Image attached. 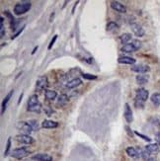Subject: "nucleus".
I'll list each match as a JSON object with an SVG mask.
<instances>
[{"instance_id":"cd10ccee","label":"nucleus","mask_w":160,"mask_h":161,"mask_svg":"<svg viewBox=\"0 0 160 161\" xmlns=\"http://www.w3.org/2000/svg\"><path fill=\"white\" fill-rule=\"evenodd\" d=\"M134 106L137 108L143 109V107H144V101L139 100V99H137V98H135V99H134Z\"/></svg>"},{"instance_id":"2eb2a0df","label":"nucleus","mask_w":160,"mask_h":161,"mask_svg":"<svg viewBox=\"0 0 160 161\" xmlns=\"http://www.w3.org/2000/svg\"><path fill=\"white\" fill-rule=\"evenodd\" d=\"M118 61L120 63H123V64H134L135 63V60L133 57H120Z\"/></svg>"},{"instance_id":"9b49d317","label":"nucleus","mask_w":160,"mask_h":161,"mask_svg":"<svg viewBox=\"0 0 160 161\" xmlns=\"http://www.w3.org/2000/svg\"><path fill=\"white\" fill-rule=\"evenodd\" d=\"M47 86V78L46 76H42L40 77L37 80V83H36V88L38 90H43L45 89Z\"/></svg>"},{"instance_id":"a211bd4d","label":"nucleus","mask_w":160,"mask_h":161,"mask_svg":"<svg viewBox=\"0 0 160 161\" xmlns=\"http://www.w3.org/2000/svg\"><path fill=\"white\" fill-rule=\"evenodd\" d=\"M135 79H137V84H139V85H144V84L147 83V82H148L149 76L146 75V74H141V75H137Z\"/></svg>"},{"instance_id":"6e6552de","label":"nucleus","mask_w":160,"mask_h":161,"mask_svg":"<svg viewBox=\"0 0 160 161\" xmlns=\"http://www.w3.org/2000/svg\"><path fill=\"white\" fill-rule=\"evenodd\" d=\"M32 158L36 161H53V157L47 153H37Z\"/></svg>"},{"instance_id":"473e14b6","label":"nucleus","mask_w":160,"mask_h":161,"mask_svg":"<svg viewBox=\"0 0 160 161\" xmlns=\"http://www.w3.org/2000/svg\"><path fill=\"white\" fill-rule=\"evenodd\" d=\"M134 133L137 135H138L139 137H141L142 139H144V140H146V141H150L151 140V139H149L148 136H146V135H142V133H139L138 132H134Z\"/></svg>"},{"instance_id":"aec40b11","label":"nucleus","mask_w":160,"mask_h":161,"mask_svg":"<svg viewBox=\"0 0 160 161\" xmlns=\"http://www.w3.org/2000/svg\"><path fill=\"white\" fill-rule=\"evenodd\" d=\"M45 96H46L47 99H49V100H54L55 98H57V94L54 90H46Z\"/></svg>"},{"instance_id":"c9c22d12","label":"nucleus","mask_w":160,"mask_h":161,"mask_svg":"<svg viewBox=\"0 0 160 161\" xmlns=\"http://www.w3.org/2000/svg\"><path fill=\"white\" fill-rule=\"evenodd\" d=\"M23 30H24V27H22V28H21V29H20V30L18 31V32H17V33H16V34L14 35V36H13V37H12V40H13V39H15L16 37H18V35H19V34H21V32H22V31H23Z\"/></svg>"},{"instance_id":"412c9836","label":"nucleus","mask_w":160,"mask_h":161,"mask_svg":"<svg viewBox=\"0 0 160 161\" xmlns=\"http://www.w3.org/2000/svg\"><path fill=\"white\" fill-rule=\"evenodd\" d=\"M130 40H131V35L129 34V33H125V34H123L120 36V41L122 42V44L127 45Z\"/></svg>"},{"instance_id":"ddd939ff","label":"nucleus","mask_w":160,"mask_h":161,"mask_svg":"<svg viewBox=\"0 0 160 161\" xmlns=\"http://www.w3.org/2000/svg\"><path fill=\"white\" fill-rule=\"evenodd\" d=\"M42 127L45 128H55L58 127V123L50 120H45L42 123Z\"/></svg>"},{"instance_id":"423d86ee","label":"nucleus","mask_w":160,"mask_h":161,"mask_svg":"<svg viewBox=\"0 0 160 161\" xmlns=\"http://www.w3.org/2000/svg\"><path fill=\"white\" fill-rule=\"evenodd\" d=\"M135 95H137V97H135V98H137V99L142 100V101L145 102L147 99H148L149 93L144 88H138L137 91H135Z\"/></svg>"},{"instance_id":"4468645a","label":"nucleus","mask_w":160,"mask_h":161,"mask_svg":"<svg viewBox=\"0 0 160 161\" xmlns=\"http://www.w3.org/2000/svg\"><path fill=\"white\" fill-rule=\"evenodd\" d=\"M126 151H127V154L130 157H131V158H138V157H141L138 150L134 147H127L126 149Z\"/></svg>"},{"instance_id":"393cba45","label":"nucleus","mask_w":160,"mask_h":161,"mask_svg":"<svg viewBox=\"0 0 160 161\" xmlns=\"http://www.w3.org/2000/svg\"><path fill=\"white\" fill-rule=\"evenodd\" d=\"M27 123L31 125V128H33V131H34V132H37V131H39L40 127H39L38 122L36 121V120H30V121H28Z\"/></svg>"},{"instance_id":"39448f33","label":"nucleus","mask_w":160,"mask_h":161,"mask_svg":"<svg viewBox=\"0 0 160 161\" xmlns=\"http://www.w3.org/2000/svg\"><path fill=\"white\" fill-rule=\"evenodd\" d=\"M16 140L23 144H32L34 142V139L29 135H16Z\"/></svg>"},{"instance_id":"72a5a7b5","label":"nucleus","mask_w":160,"mask_h":161,"mask_svg":"<svg viewBox=\"0 0 160 161\" xmlns=\"http://www.w3.org/2000/svg\"><path fill=\"white\" fill-rule=\"evenodd\" d=\"M57 35H55V36L54 37V39H53V40L50 41V45H49V48H47V49H49V50H50V49H51V46H54V44L55 43V41H57Z\"/></svg>"},{"instance_id":"f3484780","label":"nucleus","mask_w":160,"mask_h":161,"mask_svg":"<svg viewBox=\"0 0 160 161\" xmlns=\"http://www.w3.org/2000/svg\"><path fill=\"white\" fill-rule=\"evenodd\" d=\"M81 83H82V81H81L80 78H74V79L67 82V83H66V88H69V89L75 88V87H77V86H79Z\"/></svg>"},{"instance_id":"a878e982","label":"nucleus","mask_w":160,"mask_h":161,"mask_svg":"<svg viewBox=\"0 0 160 161\" xmlns=\"http://www.w3.org/2000/svg\"><path fill=\"white\" fill-rule=\"evenodd\" d=\"M41 109H42V105L41 104H37V105H35V106H31V107H28V111L29 112H35V113H39L40 111H41Z\"/></svg>"},{"instance_id":"f8f14e48","label":"nucleus","mask_w":160,"mask_h":161,"mask_svg":"<svg viewBox=\"0 0 160 161\" xmlns=\"http://www.w3.org/2000/svg\"><path fill=\"white\" fill-rule=\"evenodd\" d=\"M145 149L150 153L151 155H152V154H156V153L159 152L160 147H159V144H157V143H150L148 145H146Z\"/></svg>"},{"instance_id":"7ed1b4c3","label":"nucleus","mask_w":160,"mask_h":161,"mask_svg":"<svg viewBox=\"0 0 160 161\" xmlns=\"http://www.w3.org/2000/svg\"><path fill=\"white\" fill-rule=\"evenodd\" d=\"M17 128L20 132H23V135H30L33 131V128H31V125L27 123V122H19L17 124Z\"/></svg>"},{"instance_id":"7c9ffc66","label":"nucleus","mask_w":160,"mask_h":161,"mask_svg":"<svg viewBox=\"0 0 160 161\" xmlns=\"http://www.w3.org/2000/svg\"><path fill=\"white\" fill-rule=\"evenodd\" d=\"M151 121H152V124H154L156 127L160 128V118L159 117H153L152 119H151Z\"/></svg>"},{"instance_id":"5701e85b","label":"nucleus","mask_w":160,"mask_h":161,"mask_svg":"<svg viewBox=\"0 0 160 161\" xmlns=\"http://www.w3.org/2000/svg\"><path fill=\"white\" fill-rule=\"evenodd\" d=\"M39 99H38V96L37 95H32L29 100H28V107H31V106H35L39 104Z\"/></svg>"},{"instance_id":"bb28decb","label":"nucleus","mask_w":160,"mask_h":161,"mask_svg":"<svg viewBox=\"0 0 160 161\" xmlns=\"http://www.w3.org/2000/svg\"><path fill=\"white\" fill-rule=\"evenodd\" d=\"M107 31H113V30H117L119 28V25L116 22H109L107 24Z\"/></svg>"},{"instance_id":"dca6fc26","label":"nucleus","mask_w":160,"mask_h":161,"mask_svg":"<svg viewBox=\"0 0 160 161\" xmlns=\"http://www.w3.org/2000/svg\"><path fill=\"white\" fill-rule=\"evenodd\" d=\"M13 93H14V91H13V90H11V91L6 95V97L4 98V100L2 102V109H1V113L2 114H4V112H5V110L7 108V104H8V102L10 101L12 95H13Z\"/></svg>"},{"instance_id":"6ab92c4d","label":"nucleus","mask_w":160,"mask_h":161,"mask_svg":"<svg viewBox=\"0 0 160 161\" xmlns=\"http://www.w3.org/2000/svg\"><path fill=\"white\" fill-rule=\"evenodd\" d=\"M122 52L123 53H134L137 52V50L133 46V44H127V45H123V48H122Z\"/></svg>"},{"instance_id":"1a4fd4ad","label":"nucleus","mask_w":160,"mask_h":161,"mask_svg":"<svg viewBox=\"0 0 160 161\" xmlns=\"http://www.w3.org/2000/svg\"><path fill=\"white\" fill-rule=\"evenodd\" d=\"M111 7L114 10L117 11V12H120V13H126L127 12L126 6L123 4H122V3L119 2V1H113L111 3Z\"/></svg>"},{"instance_id":"c756f323","label":"nucleus","mask_w":160,"mask_h":161,"mask_svg":"<svg viewBox=\"0 0 160 161\" xmlns=\"http://www.w3.org/2000/svg\"><path fill=\"white\" fill-rule=\"evenodd\" d=\"M131 44H133V46H134L137 50L141 48V43L139 42L138 40H133V41H131Z\"/></svg>"},{"instance_id":"f704fd0d","label":"nucleus","mask_w":160,"mask_h":161,"mask_svg":"<svg viewBox=\"0 0 160 161\" xmlns=\"http://www.w3.org/2000/svg\"><path fill=\"white\" fill-rule=\"evenodd\" d=\"M155 141H156V143L160 145V132H157L156 135H155Z\"/></svg>"},{"instance_id":"f03ea898","label":"nucleus","mask_w":160,"mask_h":161,"mask_svg":"<svg viewBox=\"0 0 160 161\" xmlns=\"http://www.w3.org/2000/svg\"><path fill=\"white\" fill-rule=\"evenodd\" d=\"M28 154H29V151H28L25 147L16 148L11 152L12 157H14V158H16V159H22V158H24V157H26Z\"/></svg>"},{"instance_id":"f257e3e1","label":"nucleus","mask_w":160,"mask_h":161,"mask_svg":"<svg viewBox=\"0 0 160 161\" xmlns=\"http://www.w3.org/2000/svg\"><path fill=\"white\" fill-rule=\"evenodd\" d=\"M31 2H21L18 3L14 6V13L16 15H21V14H25L31 9Z\"/></svg>"},{"instance_id":"9d476101","label":"nucleus","mask_w":160,"mask_h":161,"mask_svg":"<svg viewBox=\"0 0 160 161\" xmlns=\"http://www.w3.org/2000/svg\"><path fill=\"white\" fill-rule=\"evenodd\" d=\"M123 115H125V119L127 123H131L134 120V116H133V111H131V108L130 106L126 103L125 105V113H123Z\"/></svg>"},{"instance_id":"2f4dec72","label":"nucleus","mask_w":160,"mask_h":161,"mask_svg":"<svg viewBox=\"0 0 160 161\" xmlns=\"http://www.w3.org/2000/svg\"><path fill=\"white\" fill-rule=\"evenodd\" d=\"M82 76L85 78V79H89V80L96 79V78H97V76H96V75H92V74H88V73H83Z\"/></svg>"},{"instance_id":"c85d7f7f","label":"nucleus","mask_w":160,"mask_h":161,"mask_svg":"<svg viewBox=\"0 0 160 161\" xmlns=\"http://www.w3.org/2000/svg\"><path fill=\"white\" fill-rule=\"evenodd\" d=\"M10 148H11V137H8L7 144H6V149H5V151H4V156L8 155V153H9V151H10Z\"/></svg>"},{"instance_id":"0eeeda50","label":"nucleus","mask_w":160,"mask_h":161,"mask_svg":"<svg viewBox=\"0 0 160 161\" xmlns=\"http://www.w3.org/2000/svg\"><path fill=\"white\" fill-rule=\"evenodd\" d=\"M131 70L134 72H137V73H141V74H144L146 72H148L150 70V67L148 65H145V64H137V65H134L133 67H131Z\"/></svg>"},{"instance_id":"b1692460","label":"nucleus","mask_w":160,"mask_h":161,"mask_svg":"<svg viewBox=\"0 0 160 161\" xmlns=\"http://www.w3.org/2000/svg\"><path fill=\"white\" fill-rule=\"evenodd\" d=\"M67 102H68V97H67L65 94H62L58 97V100H57V105L58 106H64Z\"/></svg>"},{"instance_id":"20e7f679","label":"nucleus","mask_w":160,"mask_h":161,"mask_svg":"<svg viewBox=\"0 0 160 161\" xmlns=\"http://www.w3.org/2000/svg\"><path fill=\"white\" fill-rule=\"evenodd\" d=\"M130 27H131V31H133V33H134L137 37L141 38V37L144 36V34H145L144 30H143L142 27L139 25V24H137V23H135V22L131 23Z\"/></svg>"},{"instance_id":"4be33fe9","label":"nucleus","mask_w":160,"mask_h":161,"mask_svg":"<svg viewBox=\"0 0 160 161\" xmlns=\"http://www.w3.org/2000/svg\"><path fill=\"white\" fill-rule=\"evenodd\" d=\"M150 100L155 106H160V93H153L150 97Z\"/></svg>"}]
</instances>
